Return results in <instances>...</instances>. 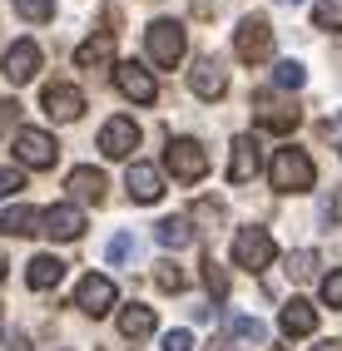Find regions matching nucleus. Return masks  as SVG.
I'll list each match as a JSON object with an SVG mask.
<instances>
[{"mask_svg":"<svg viewBox=\"0 0 342 351\" xmlns=\"http://www.w3.org/2000/svg\"><path fill=\"white\" fill-rule=\"evenodd\" d=\"M134 247H139V243H134V232H119V238H109L104 257H109L114 267H119V263H129V257H134Z\"/></svg>","mask_w":342,"mask_h":351,"instance_id":"28","label":"nucleus"},{"mask_svg":"<svg viewBox=\"0 0 342 351\" xmlns=\"http://www.w3.org/2000/svg\"><path fill=\"white\" fill-rule=\"evenodd\" d=\"M40 232H45V238H55V243H75L84 232V213L75 203H55V208H45V213H40Z\"/></svg>","mask_w":342,"mask_h":351,"instance_id":"7","label":"nucleus"},{"mask_svg":"<svg viewBox=\"0 0 342 351\" xmlns=\"http://www.w3.org/2000/svg\"><path fill=\"white\" fill-rule=\"evenodd\" d=\"M60 277H65V263H60V257H50V252H40V257H30V263H25V282H30V292H50V287H60Z\"/></svg>","mask_w":342,"mask_h":351,"instance_id":"16","label":"nucleus"},{"mask_svg":"<svg viewBox=\"0 0 342 351\" xmlns=\"http://www.w3.org/2000/svg\"><path fill=\"white\" fill-rule=\"evenodd\" d=\"M65 189H70V198H80V203H100L104 198V173L100 169H75L65 178Z\"/></svg>","mask_w":342,"mask_h":351,"instance_id":"20","label":"nucleus"},{"mask_svg":"<svg viewBox=\"0 0 342 351\" xmlns=\"http://www.w3.org/2000/svg\"><path fill=\"white\" fill-rule=\"evenodd\" d=\"M114 84H119L124 99H134V104H154V95H159L154 75H149L144 64H134V60H124L119 69H114Z\"/></svg>","mask_w":342,"mask_h":351,"instance_id":"10","label":"nucleus"},{"mask_svg":"<svg viewBox=\"0 0 342 351\" xmlns=\"http://www.w3.org/2000/svg\"><path fill=\"white\" fill-rule=\"evenodd\" d=\"M164 158H169V173L179 183H198L203 173H209V154H203L194 138H174V144L164 149Z\"/></svg>","mask_w":342,"mask_h":351,"instance_id":"5","label":"nucleus"},{"mask_svg":"<svg viewBox=\"0 0 342 351\" xmlns=\"http://www.w3.org/2000/svg\"><path fill=\"white\" fill-rule=\"evenodd\" d=\"M203 277H209V287H214V297H223V292H228V277H223V267L214 263V257H209V263H203Z\"/></svg>","mask_w":342,"mask_h":351,"instance_id":"33","label":"nucleus"},{"mask_svg":"<svg viewBox=\"0 0 342 351\" xmlns=\"http://www.w3.org/2000/svg\"><path fill=\"white\" fill-rule=\"evenodd\" d=\"M0 277H5V257H0Z\"/></svg>","mask_w":342,"mask_h":351,"instance_id":"38","label":"nucleus"},{"mask_svg":"<svg viewBox=\"0 0 342 351\" xmlns=\"http://www.w3.org/2000/svg\"><path fill=\"white\" fill-rule=\"evenodd\" d=\"M20 189H25V173H20V169H0V198H10Z\"/></svg>","mask_w":342,"mask_h":351,"instance_id":"32","label":"nucleus"},{"mask_svg":"<svg viewBox=\"0 0 342 351\" xmlns=\"http://www.w3.org/2000/svg\"><path fill=\"white\" fill-rule=\"evenodd\" d=\"M134 144H139V124L124 119V114H119V119H109V124L100 129V154H104V158H129Z\"/></svg>","mask_w":342,"mask_h":351,"instance_id":"9","label":"nucleus"},{"mask_svg":"<svg viewBox=\"0 0 342 351\" xmlns=\"http://www.w3.org/2000/svg\"><path fill=\"white\" fill-rule=\"evenodd\" d=\"M233 55L243 60V64H263L268 55H273V25L263 15H248L243 25L233 30Z\"/></svg>","mask_w":342,"mask_h":351,"instance_id":"3","label":"nucleus"},{"mask_svg":"<svg viewBox=\"0 0 342 351\" xmlns=\"http://www.w3.org/2000/svg\"><path fill=\"white\" fill-rule=\"evenodd\" d=\"M104 60H114V30H100V35H89L84 45H75V64L80 69H95Z\"/></svg>","mask_w":342,"mask_h":351,"instance_id":"19","label":"nucleus"},{"mask_svg":"<svg viewBox=\"0 0 342 351\" xmlns=\"http://www.w3.org/2000/svg\"><path fill=\"white\" fill-rule=\"evenodd\" d=\"M154 238L164 243V247H189V243H194V232H189L184 218H164V223L154 228Z\"/></svg>","mask_w":342,"mask_h":351,"instance_id":"23","label":"nucleus"},{"mask_svg":"<svg viewBox=\"0 0 342 351\" xmlns=\"http://www.w3.org/2000/svg\"><path fill=\"white\" fill-rule=\"evenodd\" d=\"M312 326H317V307L303 297H293L283 307V337H312Z\"/></svg>","mask_w":342,"mask_h":351,"instance_id":"18","label":"nucleus"},{"mask_svg":"<svg viewBox=\"0 0 342 351\" xmlns=\"http://www.w3.org/2000/svg\"><path fill=\"white\" fill-rule=\"evenodd\" d=\"M258 178V138L238 134L233 154H228V183H253Z\"/></svg>","mask_w":342,"mask_h":351,"instance_id":"14","label":"nucleus"},{"mask_svg":"<svg viewBox=\"0 0 342 351\" xmlns=\"http://www.w3.org/2000/svg\"><path fill=\"white\" fill-rule=\"evenodd\" d=\"M312 25L317 30H342V0H312Z\"/></svg>","mask_w":342,"mask_h":351,"instance_id":"24","label":"nucleus"},{"mask_svg":"<svg viewBox=\"0 0 342 351\" xmlns=\"http://www.w3.org/2000/svg\"><path fill=\"white\" fill-rule=\"evenodd\" d=\"M194 218H198V223H218V218H223V208H218V203H198V208H194Z\"/></svg>","mask_w":342,"mask_h":351,"instance_id":"35","label":"nucleus"},{"mask_svg":"<svg viewBox=\"0 0 342 351\" xmlns=\"http://www.w3.org/2000/svg\"><path fill=\"white\" fill-rule=\"evenodd\" d=\"M119 332L134 341V337H149L154 332V307H144V302H129V307L119 312Z\"/></svg>","mask_w":342,"mask_h":351,"instance_id":"21","label":"nucleus"},{"mask_svg":"<svg viewBox=\"0 0 342 351\" xmlns=\"http://www.w3.org/2000/svg\"><path fill=\"white\" fill-rule=\"evenodd\" d=\"M189 89H194V95L198 99H223V89H228V75H223V69L214 64V60H198L194 69H189Z\"/></svg>","mask_w":342,"mask_h":351,"instance_id":"15","label":"nucleus"},{"mask_svg":"<svg viewBox=\"0 0 342 351\" xmlns=\"http://www.w3.org/2000/svg\"><path fill=\"white\" fill-rule=\"evenodd\" d=\"M303 80H308V69H303L298 60H278V64H273V84H283V89H303Z\"/></svg>","mask_w":342,"mask_h":351,"instance_id":"26","label":"nucleus"},{"mask_svg":"<svg viewBox=\"0 0 342 351\" xmlns=\"http://www.w3.org/2000/svg\"><path fill=\"white\" fill-rule=\"evenodd\" d=\"M312 272H317V252L303 247V252H293V257H288V277H298V282H303V277H312Z\"/></svg>","mask_w":342,"mask_h":351,"instance_id":"30","label":"nucleus"},{"mask_svg":"<svg viewBox=\"0 0 342 351\" xmlns=\"http://www.w3.org/2000/svg\"><path fill=\"white\" fill-rule=\"evenodd\" d=\"M35 69H40V45L35 40H15L5 50V80L10 84H30Z\"/></svg>","mask_w":342,"mask_h":351,"instance_id":"13","label":"nucleus"},{"mask_svg":"<svg viewBox=\"0 0 342 351\" xmlns=\"http://www.w3.org/2000/svg\"><path fill=\"white\" fill-rule=\"evenodd\" d=\"M15 154H20V163H25V169H55V158H60V144L45 129H20L15 134Z\"/></svg>","mask_w":342,"mask_h":351,"instance_id":"6","label":"nucleus"},{"mask_svg":"<svg viewBox=\"0 0 342 351\" xmlns=\"http://www.w3.org/2000/svg\"><path fill=\"white\" fill-rule=\"evenodd\" d=\"M323 302H328V307H342V267L323 277Z\"/></svg>","mask_w":342,"mask_h":351,"instance_id":"31","label":"nucleus"},{"mask_svg":"<svg viewBox=\"0 0 342 351\" xmlns=\"http://www.w3.org/2000/svg\"><path fill=\"white\" fill-rule=\"evenodd\" d=\"M40 228V213L35 208H5V213H0V232H10V238H20V232H35Z\"/></svg>","mask_w":342,"mask_h":351,"instance_id":"22","label":"nucleus"},{"mask_svg":"<svg viewBox=\"0 0 342 351\" xmlns=\"http://www.w3.org/2000/svg\"><path fill=\"white\" fill-rule=\"evenodd\" d=\"M40 109L50 114V119L70 124V119H80V114H84V95H80L75 84H50V89H45V99H40Z\"/></svg>","mask_w":342,"mask_h":351,"instance_id":"11","label":"nucleus"},{"mask_svg":"<svg viewBox=\"0 0 342 351\" xmlns=\"http://www.w3.org/2000/svg\"><path fill=\"white\" fill-rule=\"evenodd\" d=\"M15 114H20V104H15V99H0V124H10Z\"/></svg>","mask_w":342,"mask_h":351,"instance_id":"36","label":"nucleus"},{"mask_svg":"<svg viewBox=\"0 0 342 351\" xmlns=\"http://www.w3.org/2000/svg\"><path fill=\"white\" fill-rule=\"evenodd\" d=\"M312 351H342V341H317Z\"/></svg>","mask_w":342,"mask_h":351,"instance_id":"37","label":"nucleus"},{"mask_svg":"<svg viewBox=\"0 0 342 351\" xmlns=\"http://www.w3.org/2000/svg\"><path fill=\"white\" fill-rule=\"evenodd\" d=\"M15 10L25 20H40L45 25V20H55V0H15Z\"/></svg>","mask_w":342,"mask_h":351,"instance_id":"29","label":"nucleus"},{"mask_svg":"<svg viewBox=\"0 0 342 351\" xmlns=\"http://www.w3.org/2000/svg\"><path fill=\"white\" fill-rule=\"evenodd\" d=\"M114 282L109 277H100V272H89V277H80V287H75V307L84 312V317H104L109 307H114Z\"/></svg>","mask_w":342,"mask_h":351,"instance_id":"8","label":"nucleus"},{"mask_svg":"<svg viewBox=\"0 0 342 351\" xmlns=\"http://www.w3.org/2000/svg\"><path fill=\"white\" fill-rule=\"evenodd\" d=\"M124 189H129L134 203H159V198H164V173H159L154 163H129Z\"/></svg>","mask_w":342,"mask_h":351,"instance_id":"12","label":"nucleus"},{"mask_svg":"<svg viewBox=\"0 0 342 351\" xmlns=\"http://www.w3.org/2000/svg\"><path fill=\"white\" fill-rule=\"evenodd\" d=\"M233 263L243 272H263L273 263V232L268 228H238L233 232Z\"/></svg>","mask_w":342,"mask_h":351,"instance_id":"4","label":"nucleus"},{"mask_svg":"<svg viewBox=\"0 0 342 351\" xmlns=\"http://www.w3.org/2000/svg\"><path fill=\"white\" fill-rule=\"evenodd\" d=\"M164 351H194V332H184V326H179V332H164Z\"/></svg>","mask_w":342,"mask_h":351,"instance_id":"34","label":"nucleus"},{"mask_svg":"<svg viewBox=\"0 0 342 351\" xmlns=\"http://www.w3.org/2000/svg\"><path fill=\"white\" fill-rule=\"evenodd\" d=\"M228 332H233V337H248V341H268V326L253 322V317H228Z\"/></svg>","mask_w":342,"mask_h":351,"instance_id":"27","label":"nucleus"},{"mask_svg":"<svg viewBox=\"0 0 342 351\" xmlns=\"http://www.w3.org/2000/svg\"><path fill=\"white\" fill-rule=\"evenodd\" d=\"M253 104H258V124H263V129H273V134H288V129H298V119H303V114L293 109V104H273L268 95H258Z\"/></svg>","mask_w":342,"mask_h":351,"instance_id":"17","label":"nucleus"},{"mask_svg":"<svg viewBox=\"0 0 342 351\" xmlns=\"http://www.w3.org/2000/svg\"><path fill=\"white\" fill-rule=\"evenodd\" d=\"M154 282L164 287V292H184L189 287V272L179 267V263H154Z\"/></svg>","mask_w":342,"mask_h":351,"instance_id":"25","label":"nucleus"},{"mask_svg":"<svg viewBox=\"0 0 342 351\" xmlns=\"http://www.w3.org/2000/svg\"><path fill=\"white\" fill-rule=\"evenodd\" d=\"M184 25L179 20H149V30H144V50L159 69H174L179 60H184Z\"/></svg>","mask_w":342,"mask_h":351,"instance_id":"2","label":"nucleus"},{"mask_svg":"<svg viewBox=\"0 0 342 351\" xmlns=\"http://www.w3.org/2000/svg\"><path fill=\"white\" fill-rule=\"evenodd\" d=\"M283 5H298V0H283Z\"/></svg>","mask_w":342,"mask_h":351,"instance_id":"39","label":"nucleus"},{"mask_svg":"<svg viewBox=\"0 0 342 351\" xmlns=\"http://www.w3.org/2000/svg\"><path fill=\"white\" fill-rule=\"evenodd\" d=\"M268 178H273V189H283V193H303V189H312L317 169H312V158L303 149H278L273 163H268Z\"/></svg>","mask_w":342,"mask_h":351,"instance_id":"1","label":"nucleus"}]
</instances>
